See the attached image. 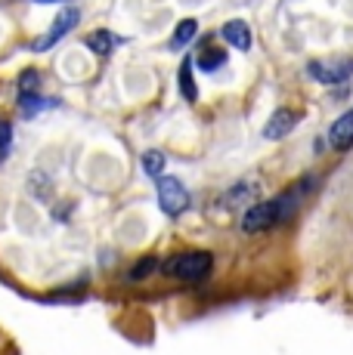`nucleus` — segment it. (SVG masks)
<instances>
[{
  "label": "nucleus",
  "mask_w": 353,
  "mask_h": 355,
  "mask_svg": "<svg viewBox=\"0 0 353 355\" xmlns=\"http://www.w3.org/2000/svg\"><path fill=\"white\" fill-rule=\"evenodd\" d=\"M214 259L205 250H189V254H176L165 263V272L171 278H180V282H202V278L211 272Z\"/></svg>",
  "instance_id": "f257e3e1"
},
{
  "label": "nucleus",
  "mask_w": 353,
  "mask_h": 355,
  "mask_svg": "<svg viewBox=\"0 0 353 355\" xmlns=\"http://www.w3.org/2000/svg\"><path fill=\"white\" fill-rule=\"evenodd\" d=\"M158 204L165 214L180 216L189 207V189L176 176H158Z\"/></svg>",
  "instance_id": "f03ea898"
},
{
  "label": "nucleus",
  "mask_w": 353,
  "mask_h": 355,
  "mask_svg": "<svg viewBox=\"0 0 353 355\" xmlns=\"http://www.w3.org/2000/svg\"><path fill=\"white\" fill-rule=\"evenodd\" d=\"M279 220V201H261V204H251L245 210V216H242V232H248V235H254V232H263L270 226H276Z\"/></svg>",
  "instance_id": "7ed1b4c3"
},
{
  "label": "nucleus",
  "mask_w": 353,
  "mask_h": 355,
  "mask_svg": "<svg viewBox=\"0 0 353 355\" xmlns=\"http://www.w3.org/2000/svg\"><path fill=\"white\" fill-rule=\"evenodd\" d=\"M78 22H81V12H78V10H72V6L59 10V12H56V19H53V25H50V31H47L40 40H35V50H38V53L50 50V46H53V44H59V40H63L65 34H69Z\"/></svg>",
  "instance_id": "20e7f679"
},
{
  "label": "nucleus",
  "mask_w": 353,
  "mask_h": 355,
  "mask_svg": "<svg viewBox=\"0 0 353 355\" xmlns=\"http://www.w3.org/2000/svg\"><path fill=\"white\" fill-rule=\"evenodd\" d=\"M353 71V62L341 59V62H310L307 65V74L316 80V84H325V87H335V84H344Z\"/></svg>",
  "instance_id": "39448f33"
},
{
  "label": "nucleus",
  "mask_w": 353,
  "mask_h": 355,
  "mask_svg": "<svg viewBox=\"0 0 353 355\" xmlns=\"http://www.w3.org/2000/svg\"><path fill=\"white\" fill-rule=\"evenodd\" d=\"M295 124H297V112H291V108H276L273 118L263 127V136H267V139H282V136H288L291 130H295Z\"/></svg>",
  "instance_id": "423d86ee"
},
{
  "label": "nucleus",
  "mask_w": 353,
  "mask_h": 355,
  "mask_svg": "<svg viewBox=\"0 0 353 355\" xmlns=\"http://www.w3.org/2000/svg\"><path fill=\"white\" fill-rule=\"evenodd\" d=\"M220 37L227 40L229 46H236V50H242V53H248L251 50V28L242 19H229L227 25L220 28Z\"/></svg>",
  "instance_id": "0eeeda50"
},
{
  "label": "nucleus",
  "mask_w": 353,
  "mask_h": 355,
  "mask_svg": "<svg viewBox=\"0 0 353 355\" xmlns=\"http://www.w3.org/2000/svg\"><path fill=\"white\" fill-rule=\"evenodd\" d=\"M329 142H331V148H350L353 146V108L347 114H341V118L331 124V130H329Z\"/></svg>",
  "instance_id": "6e6552de"
},
{
  "label": "nucleus",
  "mask_w": 353,
  "mask_h": 355,
  "mask_svg": "<svg viewBox=\"0 0 353 355\" xmlns=\"http://www.w3.org/2000/svg\"><path fill=\"white\" fill-rule=\"evenodd\" d=\"M192 56H186L180 62V93L186 102H195L199 99V90H195V78H192Z\"/></svg>",
  "instance_id": "1a4fd4ad"
},
{
  "label": "nucleus",
  "mask_w": 353,
  "mask_h": 355,
  "mask_svg": "<svg viewBox=\"0 0 353 355\" xmlns=\"http://www.w3.org/2000/svg\"><path fill=\"white\" fill-rule=\"evenodd\" d=\"M195 31H199V22L195 19H183L180 25L174 28V37H171V50H183V46L189 44V40L195 37Z\"/></svg>",
  "instance_id": "9d476101"
},
{
  "label": "nucleus",
  "mask_w": 353,
  "mask_h": 355,
  "mask_svg": "<svg viewBox=\"0 0 353 355\" xmlns=\"http://www.w3.org/2000/svg\"><path fill=\"white\" fill-rule=\"evenodd\" d=\"M115 44H118V37H112V31H93L90 37H87V46H90L93 53H99V56L112 53Z\"/></svg>",
  "instance_id": "9b49d317"
},
{
  "label": "nucleus",
  "mask_w": 353,
  "mask_h": 355,
  "mask_svg": "<svg viewBox=\"0 0 353 355\" xmlns=\"http://www.w3.org/2000/svg\"><path fill=\"white\" fill-rule=\"evenodd\" d=\"M19 105H22V114H25V118H35L38 112L50 108L53 102H50V99H40V96H35V93H28V96L22 93V96H19Z\"/></svg>",
  "instance_id": "f8f14e48"
},
{
  "label": "nucleus",
  "mask_w": 353,
  "mask_h": 355,
  "mask_svg": "<svg viewBox=\"0 0 353 355\" xmlns=\"http://www.w3.org/2000/svg\"><path fill=\"white\" fill-rule=\"evenodd\" d=\"M165 155H161V152H155V148H152V152H146V155H142V170H146V173L149 176H155V180H158V176H161V170H165Z\"/></svg>",
  "instance_id": "ddd939ff"
},
{
  "label": "nucleus",
  "mask_w": 353,
  "mask_h": 355,
  "mask_svg": "<svg viewBox=\"0 0 353 355\" xmlns=\"http://www.w3.org/2000/svg\"><path fill=\"white\" fill-rule=\"evenodd\" d=\"M223 59H227V53L208 50V53H202V56H199V65H202V71H214V68L223 65Z\"/></svg>",
  "instance_id": "4468645a"
},
{
  "label": "nucleus",
  "mask_w": 353,
  "mask_h": 355,
  "mask_svg": "<svg viewBox=\"0 0 353 355\" xmlns=\"http://www.w3.org/2000/svg\"><path fill=\"white\" fill-rule=\"evenodd\" d=\"M10 142H13V127H10V121H0V161H3L6 152H10Z\"/></svg>",
  "instance_id": "2eb2a0df"
},
{
  "label": "nucleus",
  "mask_w": 353,
  "mask_h": 355,
  "mask_svg": "<svg viewBox=\"0 0 353 355\" xmlns=\"http://www.w3.org/2000/svg\"><path fill=\"white\" fill-rule=\"evenodd\" d=\"M38 90V71H25L19 78V93H35Z\"/></svg>",
  "instance_id": "dca6fc26"
},
{
  "label": "nucleus",
  "mask_w": 353,
  "mask_h": 355,
  "mask_svg": "<svg viewBox=\"0 0 353 355\" xmlns=\"http://www.w3.org/2000/svg\"><path fill=\"white\" fill-rule=\"evenodd\" d=\"M152 269H155V259H152V257H146V259H142V263L137 266V269L131 272V282H140V278L146 275V272H152Z\"/></svg>",
  "instance_id": "f3484780"
},
{
  "label": "nucleus",
  "mask_w": 353,
  "mask_h": 355,
  "mask_svg": "<svg viewBox=\"0 0 353 355\" xmlns=\"http://www.w3.org/2000/svg\"><path fill=\"white\" fill-rule=\"evenodd\" d=\"M35 3H53V0H35Z\"/></svg>",
  "instance_id": "a211bd4d"
}]
</instances>
